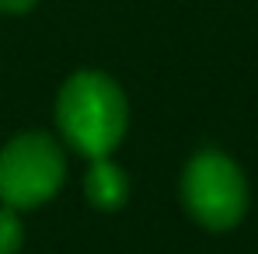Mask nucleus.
Here are the masks:
<instances>
[{
	"label": "nucleus",
	"mask_w": 258,
	"mask_h": 254,
	"mask_svg": "<svg viewBox=\"0 0 258 254\" xmlns=\"http://www.w3.org/2000/svg\"><path fill=\"white\" fill-rule=\"evenodd\" d=\"M56 119L84 157H108L126 132V98L105 73H77L59 91Z\"/></svg>",
	"instance_id": "f257e3e1"
},
{
	"label": "nucleus",
	"mask_w": 258,
	"mask_h": 254,
	"mask_svg": "<svg viewBox=\"0 0 258 254\" xmlns=\"http://www.w3.org/2000/svg\"><path fill=\"white\" fill-rule=\"evenodd\" d=\"M181 195L188 212L206 230H230L248 212V181L241 167L220 150H203L188 160Z\"/></svg>",
	"instance_id": "f03ea898"
},
{
	"label": "nucleus",
	"mask_w": 258,
	"mask_h": 254,
	"mask_svg": "<svg viewBox=\"0 0 258 254\" xmlns=\"http://www.w3.org/2000/svg\"><path fill=\"white\" fill-rule=\"evenodd\" d=\"M63 171L67 164L56 139L42 132L11 139L0 153V202L14 209L39 206L63 185Z\"/></svg>",
	"instance_id": "7ed1b4c3"
},
{
	"label": "nucleus",
	"mask_w": 258,
	"mask_h": 254,
	"mask_svg": "<svg viewBox=\"0 0 258 254\" xmlns=\"http://www.w3.org/2000/svg\"><path fill=\"white\" fill-rule=\"evenodd\" d=\"M84 192L98 209H119L126 202L129 181L119 164H112L108 157H94V164L84 178Z\"/></svg>",
	"instance_id": "20e7f679"
},
{
	"label": "nucleus",
	"mask_w": 258,
	"mask_h": 254,
	"mask_svg": "<svg viewBox=\"0 0 258 254\" xmlns=\"http://www.w3.org/2000/svg\"><path fill=\"white\" fill-rule=\"evenodd\" d=\"M21 219L14 206H4L0 202V254H18L21 247Z\"/></svg>",
	"instance_id": "39448f33"
},
{
	"label": "nucleus",
	"mask_w": 258,
	"mask_h": 254,
	"mask_svg": "<svg viewBox=\"0 0 258 254\" xmlns=\"http://www.w3.org/2000/svg\"><path fill=\"white\" fill-rule=\"evenodd\" d=\"M35 0H0V11H7V14H21V11H28Z\"/></svg>",
	"instance_id": "423d86ee"
}]
</instances>
